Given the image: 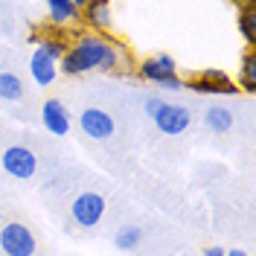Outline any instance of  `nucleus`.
<instances>
[{"instance_id": "1", "label": "nucleus", "mask_w": 256, "mask_h": 256, "mask_svg": "<svg viewBox=\"0 0 256 256\" xmlns=\"http://www.w3.org/2000/svg\"><path fill=\"white\" fill-rule=\"evenodd\" d=\"M116 64H120V50L114 47L108 38L84 32L67 47V56L58 62V73H64V76H82V73H90V70L108 73Z\"/></svg>"}, {"instance_id": "2", "label": "nucleus", "mask_w": 256, "mask_h": 256, "mask_svg": "<svg viewBox=\"0 0 256 256\" xmlns=\"http://www.w3.org/2000/svg\"><path fill=\"white\" fill-rule=\"evenodd\" d=\"M0 248L6 256H35V233H32L26 224L20 222H9L0 227Z\"/></svg>"}, {"instance_id": "3", "label": "nucleus", "mask_w": 256, "mask_h": 256, "mask_svg": "<svg viewBox=\"0 0 256 256\" xmlns=\"http://www.w3.org/2000/svg\"><path fill=\"white\" fill-rule=\"evenodd\" d=\"M175 70H178L175 58L166 56V52H160V56H152V58H143V62H140V76H143L146 82H154V84H160V88L180 90L184 82L178 79Z\"/></svg>"}, {"instance_id": "4", "label": "nucleus", "mask_w": 256, "mask_h": 256, "mask_svg": "<svg viewBox=\"0 0 256 256\" xmlns=\"http://www.w3.org/2000/svg\"><path fill=\"white\" fill-rule=\"evenodd\" d=\"M184 88H190L195 94H210V96H236L239 88L224 70H201L195 79L184 82Z\"/></svg>"}, {"instance_id": "5", "label": "nucleus", "mask_w": 256, "mask_h": 256, "mask_svg": "<svg viewBox=\"0 0 256 256\" xmlns=\"http://www.w3.org/2000/svg\"><path fill=\"white\" fill-rule=\"evenodd\" d=\"M152 122L158 126L160 134H166V137H178V134H184V131L192 126V116H190V111H186L184 105L163 102L158 111L152 114Z\"/></svg>"}, {"instance_id": "6", "label": "nucleus", "mask_w": 256, "mask_h": 256, "mask_svg": "<svg viewBox=\"0 0 256 256\" xmlns=\"http://www.w3.org/2000/svg\"><path fill=\"white\" fill-rule=\"evenodd\" d=\"M3 172L6 175H12L15 180H30L35 175V169H38V160L32 154L26 146H9V148H3Z\"/></svg>"}, {"instance_id": "7", "label": "nucleus", "mask_w": 256, "mask_h": 256, "mask_svg": "<svg viewBox=\"0 0 256 256\" xmlns=\"http://www.w3.org/2000/svg\"><path fill=\"white\" fill-rule=\"evenodd\" d=\"M70 212H73V222L79 227H96L102 222V216H105V198L99 192H82L73 201Z\"/></svg>"}, {"instance_id": "8", "label": "nucleus", "mask_w": 256, "mask_h": 256, "mask_svg": "<svg viewBox=\"0 0 256 256\" xmlns=\"http://www.w3.org/2000/svg\"><path fill=\"white\" fill-rule=\"evenodd\" d=\"M79 126L94 140H108V137H114V128H116L114 126V116L105 114L102 108H84L79 114Z\"/></svg>"}, {"instance_id": "9", "label": "nucleus", "mask_w": 256, "mask_h": 256, "mask_svg": "<svg viewBox=\"0 0 256 256\" xmlns=\"http://www.w3.org/2000/svg\"><path fill=\"white\" fill-rule=\"evenodd\" d=\"M41 122H44V128H47L50 134L64 137L70 131V111L64 108L62 99H47L41 105Z\"/></svg>"}, {"instance_id": "10", "label": "nucleus", "mask_w": 256, "mask_h": 256, "mask_svg": "<svg viewBox=\"0 0 256 256\" xmlns=\"http://www.w3.org/2000/svg\"><path fill=\"white\" fill-rule=\"evenodd\" d=\"M82 20L88 24V30L99 35V32H108L114 24L111 18V3H105V0H88V6L82 9Z\"/></svg>"}, {"instance_id": "11", "label": "nucleus", "mask_w": 256, "mask_h": 256, "mask_svg": "<svg viewBox=\"0 0 256 256\" xmlns=\"http://www.w3.org/2000/svg\"><path fill=\"white\" fill-rule=\"evenodd\" d=\"M30 76H32V82H35L38 88H50V84L56 82V76H58V64L52 62L47 52L35 50L32 58H30Z\"/></svg>"}, {"instance_id": "12", "label": "nucleus", "mask_w": 256, "mask_h": 256, "mask_svg": "<svg viewBox=\"0 0 256 256\" xmlns=\"http://www.w3.org/2000/svg\"><path fill=\"white\" fill-rule=\"evenodd\" d=\"M47 15L52 26H70L82 20V9H76L73 0H50L47 3Z\"/></svg>"}, {"instance_id": "13", "label": "nucleus", "mask_w": 256, "mask_h": 256, "mask_svg": "<svg viewBox=\"0 0 256 256\" xmlns=\"http://www.w3.org/2000/svg\"><path fill=\"white\" fill-rule=\"evenodd\" d=\"M236 26H239L242 38L254 50L256 47V3H242L239 12H236Z\"/></svg>"}, {"instance_id": "14", "label": "nucleus", "mask_w": 256, "mask_h": 256, "mask_svg": "<svg viewBox=\"0 0 256 256\" xmlns=\"http://www.w3.org/2000/svg\"><path fill=\"white\" fill-rule=\"evenodd\" d=\"M236 88L244 90V94H256V52L254 50H248V52L242 56V67H239Z\"/></svg>"}, {"instance_id": "15", "label": "nucleus", "mask_w": 256, "mask_h": 256, "mask_svg": "<svg viewBox=\"0 0 256 256\" xmlns=\"http://www.w3.org/2000/svg\"><path fill=\"white\" fill-rule=\"evenodd\" d=\"M204 122H207V128H212L216 134H227V131L233 128V111L224 108V105H212V108L204 111Z\"/></svg>"}, {"instance_id": "16", "label": "nucleus", "mask_w": 256, "mask_h": 256, "mask_svg": "<svg viewBox=\"0 0 256 256\" xmlns=\"http://www.w3.org/2000/svg\"><path fill=\"white\" fill-rule=\"evenodd\" d=\"M0 99L3 102H18L24 99V79L12 73V70H3L0 73Z\"/></svg>"}, {"instance_id": "17", "label": "nucleus", "mask_w": 256, "mask_h": 256, "mask_svg": "<svg viewBox=\"0 0 256 256\" xmlns=\"http://www.w3.org/2000/svg\"><path fill=\"white\" fill-rule=\"evenodd\" d=\"M67 47H70V44H67L64 38H56V35H47V38H41V41H38V50H41V52H47L56 64L67 56Z\"/></svg>"}, {"instance_id": "18", "label": "nucleus", "mask_w": 256, "mask_h": 256, "mask_svg": "<svg viewBox=\"0 0 256 256\" xmlns=\"http://www.w3.org/2000/svg\"><path fill=\"white\" fill-rule=\"evenodd\" d=\"M140 242H143V230H140V227H126V230H120V233H116L114 244H116L120 250H134Z\"/></svg>"}, {"instance_id": "19", "label": "nucleus", "mask_w": 256, "mask_h": 256, "mask_svg": "<svg viewBox=\"0 0 256 256\" xmlns=\"http://www.w3.org/2000/svg\"><path fill=\"white\" fill-rule=\"evenodd\" d=\"M160 105H163V99H160V96H148V99H146V114L152 116V114L160 108Z\"/></svg>"}, {"instance_id": "20", "label": "nucleus", "mask_w": 256, "mask_h": 256, "mask_svg": "<svg viewBox=\"0 0 256 256\" xmlns=\"http://www.w3.org/2000/svg\"><path fill=\"white\" fill-rule=\"evenodd\" d=\"M204 256H227V250H224V248H216V244H212V248H207V250H204Z\"/></svg>"}, {"instance_id": "21", "label": "nucleus", "mask_w": 256, "mask_h": 256, "mask_svg": "<svg viewBox=\"0 0 256 256\" xmlns=\"http://www.w3.org/2000/svg\"><path fill=\"white\" fill-rule=\"evenodd\" d=\"M227 256H248L244 250H227Z\"/></svg>"}]
</instances>
